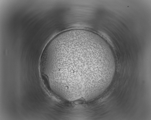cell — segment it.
<instances>
[{
	"mask_svg": "<svg viewBox=\"0 0 151 120\" xmlns=\"http://www.w3.org/2000/svg\"><path fill=\"white\" fill-rule=\"evenodd\" d=\"M41 65L49 87L69 101L95 99L113 78L115 63L106 43L91 31L74 29L53 38L44 48Z\"/></svg>",
	"mask_w": 151,
	"mask_h": 120,
	"instance_id": "cell-1",
	"label": "cell"
}]
</instances>
